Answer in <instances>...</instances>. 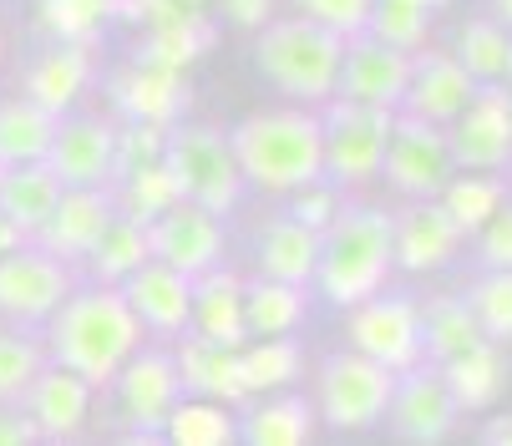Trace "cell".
<instances>
[{
  "mask_svg": "<svg viewBox=\"0 0 512 446\" xmlns=\"http://www.w3.org/2000/svg\"><path fill=\"white\" fill-rule=\"evenodd\" d=\"M239 365L249 396H274L305 370V350L295 345V335H249L239 345Z\"/></svg>",
  "mask_w": 512,
  "mask_h": 446,
  "instance_id": "836d02e7",
  "label": "cell"
},
{
  "mask_svg": "<svg viewBox=\"0 0 512 446\" xmlns=\"http://www.w3.org/2000/svg\"><path fill=\"white\" fill-rule=\"evenodd\" d=\"M213 46V21H208V6H193L173 21H158V26H142L137 31V46H132V61H148V66H163V71H193V61Z\"/></svg>",
  "mask_w": 512,
  "mask_h": 446,
  "instance_id": "484cf974",
  "label": "cell"
},
{
  "mask_svg": "<svg viewBox=\"0 0 512 446\" xmlns=\"http://www.w3.org/2000/svg\"><path fill=\"white\" fill-rule=\"evenodd\" d=\"M482 441H487V446H512V416H492V421L482 426Z\"/></svg>",
  "mask_w": 512,
  "mask_h": 446,
  "instance_id": "816d5d0a",
  "label": "cell"
},
{
  "mask_svg": "<svg viewBox=\"0 0 512 446\" xmlns=\"http://www.w3.org/2000/svg\"><path fill=\"white\" fill-rule=\"evenodd\" d=\"M340 208H345V198H340V183H330V178H315V183L289 193V218H300L305 229H315V234L330 229Z\"/></svg>",
  "mask_w": 512,
  "mask_h": 446,
  "instance_id": "f6af8a7d",
  "label": "cell"
},
{
  "mask_svg": "<svg viewBox=\"0 0 512 446\" xmlns=\"http://www.w3.org/2000/svg\"><path fill=\"white\" fill-rule=\"evenodd\" d=\"M92 396H97L92 381H82L77 370L46 360L41 376L31 381V391L21 396V406H26V416H31L41 441H71V436H82L87 421H92Z\"/></svg>",
  "mask_w": 512,
  "mask_h": 446,
  "instance_id": "ac0fdd59",
  "label": "cell"
},
{
  "mask_svg": "<svg viewBox=\"0 0 512 446\" xmlns=\"http://www.w3.org/2000/svg\"><path fill=\"white\" fill-rule=\"evenodd\" d=\"M26 239H31V234L21 229V223H16V218H11L6 208H0V254H11V249H21Z\"/></svg>",
  "mask_w": 512,
  "mask_h": 446,
  "instance_id": "f907efd6",
  "label": "cell"
},
{
  "mask_svg": "<svg viewBox=\"0 0 512 446\" xmlns=\"http://www.w3.org/2000/svg\"><path fill=\"white\" fill-rule=\"evenodd\" d=\"M46 365V345L21 335V330H0V401H21L31 381Z\"/></svg>",
  "mask_w": 512,
  "mask_h": 446,
  "instance_id": "b9f144b4",
  "label": "cell"
},
{
  "mask_svg": "<svg viewBox=\"0 0 512 446\" xmlns=\"http://www.w3.org/2000/svg\"><path fill=\"white\" fill-rule=\"evenodd\" d=\"M462 229L452 223V213L436 198H411V208H401L391 218V244H396V269L406 274H436L442 264L457 259L462 249Z\"/></svg>",
  "mask_w": 512,
  "mask_h": 446,
  "instance_id": "ffe728a7",
  "label": "cell"
},
{
  "mask_svg": "<svg viewBox=\"0 0 512 446\" xmlns=\"http://www.w3.org/2000/svg\"><path fill=\"white\" fill-rule=\"evenodd\" d=\"M477 87H482V82L472 77V71H467L452 51H426V46H421V51L411 56V82H406L401 112L447 127V122L472 102Z\"/></svg>",
  "mask_w": 512,
  "mask_h": 446,
  "instance_id": "7402d4cb",
  "label": "cell"
},
{
  "mask_svg": "<svg viewBox=\"0 0 512 446\" xmlns=\"http://www.w3.org/2000/svg\"><path fill=\"white\" fill-rule=\"evenodd\" d=\"M107 107H112V117H127V122L173 127L193 107L188 71H163V66H148V61H127L107 77Z\"/></svg>",
  "mask_w": 512,
  "mask_h": 446,
  "instance_id": "5bb4252c",
  "label": "cell"
},
{
  "mask_svg": "<svg viewBox=\"0 0 512 446\" xmlns=\"http://www.w3.org/2000/svg\"><path fill=\"white\" fill-rule=\"evenodd\" d=\"M365 31H371L376 41L386 46H401V51H421L426 46V31H431V11L421 6V0H376L371 6V21H365Z\"/></svg>",
  "mask_w": 512,
  "mask_h": 446,
  "instance_id": "60d3db41",
  "label": "cell"
},
{
  "mask_svg": "<svg viewBox=\"0 0 512 446\" xmlns=\"http://www.w3.org/2000/svg\"><path fill=\"white\" fill-rule=\"evenodd\" d=\"M61 188H66V183L51 173L46 158H36V163H11L6 173H0V208H6L26 234H36L41 223L51 218Z\"/></svg>",
  "mask_w": 512,
  "mask_h": 446,
  "instance_id": "f546056e",
  "label": "cell"
},
{
  "mask_svg": "<svg viewBox=\"0 0 512 446\" xmlns=\"http://www.w3.org/2000/svg\"><path fill=\"white\" fill-rule=\"evenodd\" d=\"M56 112H46L31 97H11L0 102V163H36L51 153V137H56Z\"/></svg>",
  "mask_w": 512,
  "mask_h": 446,
  "instance_id": "d6a6232c",
  "label": "cell"
},
{
  "mask_svg": "<svg viewBox=\"0 0 512 446\" xmlns=\"http://www.w3.org/2000/svg\"><path fill=\"white\" fill-rule=\"evenodd\" d=\"M305 310H310V284H289V279H269V274L244 284L249 335H295L305 325Z\"/></svg>",
  "mask_w": 512,
  "mask_h": 446,
  "instance_id": "f1b7e54d",
  "label": "cell"
},
{
  "mask_svg": "<svg viewBox=\"0 0 512 446\" xmlns=\"http://www.w3.org/2000/svg\"><path fill=\"white\" fill-rule=\"evenodd\" d=\"M436 203H442V208L452 213V223L472 239L482 223L507 203V188L497 183V173H467V168H457V173L447 178V188L436 193Z\"/></svg>",
  "mask_w": 512,
  "mask_h": 446,
  "instance_id": "74e56055",
  "label": "cell"
},
{
  "mask_svg": "<svg viewBox=\"0 0 512 446\" xmlns=\"http://www.w3.org/2000/svg\"><path fill=\"white\" fill-rule=\"evenodd\" d=\"M163 441H173V446H229V441H239V416L224 401L188 396L168 411Z\"/></svg>",
  "mask_w": 512,
  "mask_h": 446,
  "instance_id": "d590c367",
  "label": "cell"
},
{
  "mask_svg": "<svg viewBox=\"0 0 512 446\" xmlns=\"http://www.w3.org/2000/svg\"><path fill=\"white\" fill-rule=\"evenodd\" d=\"M178 198H183V188H178V178H173V168H168L163 158H158V163H142V168H127L122 178H112V203H117V213H127V218H137V223L163 218Z\"/></svg>",
  "mask_w": 512,
  "mask_h": 446,
  "instance_id": "e575fe53",
  "label": "cell"
},
{
  "mask_svg": "<svg viewBox=\"0 0 512 446\" xmlns=\"http://www.w3.org/2000/svg\"><path fill=\"white\" fill-rule=\"evenodd\" d=\"M148 239H153V259L173 264L188 279L218 269V264H224V249H229L224 213H213V208H203L193 198H178L163 218H153Z\"/></svg>",
  "mask_w": 512,
  "mask_h": 446,
  "instance_id": "4fadbf2b",
  "label": "cell"
},
{
  "mask_svg": "<svg viewBox=\"0 0 512 446\" xmlns=\"http://www.w3.org/2000/svg\"><path fill=\"white\" fill-rule=\"evenodd\" d=\"M142 320L122 300L117 284H92V289H71L46 320V360L77 370L82 381L97 391L112 386V376L127 365V355L142 345Z\"/></svg>",
  "mask_w": 512,
  "mask_h": 446,
  "instance_id": "6da1fadb",
  "label": "cell"
},
{
  "mask_svg": "<svg viewBox=\"0 0 512 446\" xmlns=\"http://www.w3.org/2000/svg\"><path fill=\"white\" fill-rule=\"evenodd\" d=\"M234 158L244 168V183L264 188V193H295L315 178H325V127L320 112L310 107H269V112H249L234 132Z\"/></svg>",
  "mask_w": 512,
  "mask_h": 446,
  "instance_id": "7a4b0ae2",
  "label": "cell"
},
{
  "mask_svg": "<svg viewBox=\"0 0 512 446\" xmlns=\"http://www.w3.org/2000/svg\"><path fill=\"white\" fill-rule=\"evenodd\" d=\"M507 51H512V36L502 21H467L457 31V46L452 56L472 71L477 82H502L507 77Z\"/></svg>",
  "mask_w": 512,
  "mask_h": 446,
  "instance_id": "ab89813d",
  "label": "cell"
},
{
  "mask_svg": "<svg viewBox=\"0 0 512 446\" xmlns=\"http://www.w3.org/2000/svg\"><path fill=\"white\" fill-rule=\"evenodd\" d=\"M31 441H41V436H36L26 406L21 401H0V446H31Z\"/></svg>",
  "mask_w": 512,
  "mask_h": 446,
  "instance_id": "681fc988",
  "label": "cell"
},
{
  "mask_svg": "<svg viewBox=\"0 0 512 446\" xmlns=\"http://www.w3.org/2000/svg\"><path fill=\"white\" fill-rule=\"evenodd\" d=\"M163 163L173 168L183 198L213 208V213H234L239 198H244V168L234 158V142L208 127V122H173L168 132V153Z\"/></svg>",
  "mask_w": 512,
  "mask_h": 446,
  "instance_id": "5b68a950",
  "label": "cell"
},
{
  "mask_svg": "<svg viewBox=\"0 0 512 446\" xmlns=\"http://www.w3.org/2000/svg\"><path fill=\"white\" fill-rule=\"evenodd\" d=\"M340 56H345V36L325 31L310 16H284L259 26L254 41V66L269 77V87L300 107H325L335 97V77H340Z\"/></svg>",
  "mask_w": 512,
  "mask_h": 446,
  "instance_id": "277c9868",
  "label": "cell"
},
{
  "mask_svg": "<svg viewBox=\"0 0 512 446\" xmlns=\"http://www.w3.org/2000/svg\"><path fill=\"white\" fill-rule=\"evenodd\" d=\"M502 82H507V87H512V51H507V77H502Z\"/></svg>",
  "mask_w": 512,
  "mask_h": 446,
  "instance_id": "11a10c76",
  "label": "cell"
},
{
  "mask_svg": "<svg viewBox=\"0 0 512 446\" xmlns=\"http://www.w3.org/2000/svg\"><path fill=\"white\" fill-rule=\"evenodd\" d=\"M112 137V117H61L46 163L66 188H112Z\"/></svg>",
  "mask_w": 512,
  "mask_h": 446,
  "instance_id": "e0dca14e",
  "label": "cell"
},
{
  "mask_svg": "<svg viewBox=\"0 0 512 446\" xmlns=\"http://www.w3.org/2000/svg\"><path fill=\"white\" fill-rule=\"evenodd\" d=\"M452 173H457V163H452V147H447V127L426 122V117H411V112H396L381 178L401 198H436Z\"/></svg>",
  "mask_w": 512,
  "mask_h": 446,
  "instance_id": "9c48e42d",
  "label": "cell"
},
{
  "mask_svg": "<svg viewBox=\"0 0 512 446\" xmlns=\"http://www.w3.org/2000/svg\"><path fill=\"white\" fill-rule=\"evenodd\" d=\"M122 300L132 305V315L142 320L148 335H163V340H178L188 330V305H193V279L178 274L173 264L163 259H148L142 269H132L122 284Z\"/></svg>",
  "mask_w": 512,
  "mask_h": 446,
  "instance_id": "44dd1931",
  "label": "cell"
},
{
  "mask_svg": "<svg viewBox=\"0 0 512 446\" xmlns=\"http://www.w3.org/2000/svg\"><path fill=\"white\" fill-rule=\"evenodd\" d=\"M117 122V137H112V178H122L127 168H142V163H158L168 153V132L173 127H158V122H127V117H112Z\"/></svg>",
  "mask_w": 512,
  "mask_h": 446,
  "instance_id": "ee69618b",
  "label": "cell"
},
{
  "mask_svg": "<svg viewBox=\"0 0 512 446\" xmlns=\"http://www.w3.org/2000/svg\"><path fill=\"white\" fill-rule=\"evenodd\" d=\"M442 381H447V391H452V401L462 411H487L502 396V386H507V360H502L497 340L482 335L462 355L442 360Z\"/></svg>",
  "mask_w": 512,
  "mask_h": 446,
  "instance_id": "83f0119b",
  "label": "cell"
},
{
  "mask_svg": "<svg viewBox=\"0 0 512 446\" xmlns=\"http://www.w3.org/2000/svg\"><path fill=\"white\" fill-rule=\"evenodd\" d=\"M178 381L183 396H203V401H224V406H244L249 386H244V365H239V345H218L203 335H178Z\"/></svg>",
  "mask_w": 512,
  "mask_h": 446,
  "instance_id": "cb8c5ba5",
  "label": "cell"
},
{
  "mask_svg": "<svg viewBox=\"0 0 512 446\" xmlns=\"http://www.w3.org/2000/svg\"><path fill=\"white\" fill-rule=\"evenodd\" d=\"M396 269V244H391V213L371 203H345L335 223L320 234V264H315V289L335 310H350L386 289V274Z\"/></svg>",
  "mask_w": 512,
  "mask_h": 446,
  "instance_id": "3957f363",
  "label": "cell"
},
{
  "mask_svg": "<svg viewBox=\"0 0 512 446\" xmlns=\"http://www.w3.org/2000/svg\"><path fill=\"white\" fill-rule=\"evenodd\" d=\"M148 259H153L148 223H137V218L117 213L107 229H102V239L92 244V254H87L82 264H87V274H92L97 284H122L132 269H142Z\"/></svg>",
  "mask_w": 512,
  "mask_h": 446,
  "instance_id": "1f68e13d",
  "label": "cell"
},
{
  "mask_svg": "<svg viewBox=\"0 0 512 446\" xmlns=\"http://www.w3.org/2000/svg\"><path fill=\"white\" fill-rule=\"evenodd\" d=\"M391 391H396V370H386L381 360L360 350H340L320 365L315 411L330 431H371L386 421Z\"/></svg>",
  "mask_w": 512,
  "mask_h": 446,
  "instance_id": "52a82bcc",
  "label": "cell"
},
{
  "mask_svg": "<svg viewBox=\"0 0 512 446\" xmlns=\"http://www.w3.org/2000/svg\"><path fill=\"white\" fill-rule=\"evenodd\" d=\"M239 441H249V446H305V441H315V406L300 401V396L254 401L239 416Z\"/></svg>",
  "mask_w": 512,
  "mask_h": 446,
  "instance_id": "4dcf8cb0",
  "label": "cell"
},
{
  "mask_svg": "<svg viewBox=\"0 0 512 446\" xmlns=\"http://www.w3.org/2000/svg\"><path fill=\"white\" fill-rule=\"evenodd\" d=\"M421 6H426V11H436V6H447V0H421Z\"/></svg>",
  "mask_w": 512,
  "mask_h": 446,
  "instance_id": "db71d44e",
  "label": "cell"
},
{
  "mask_svg": "<svg viewBox=\"0 0 512 446\" xmlns=\"http://www.w3.org/2000/svg\"><path fill=\"white\" fill-rule=\"evenodd\" d=\"M0 173H6V163H0Z\"/></svg>",
  "mask_w": 512,
  "mask_h": 446,
  "instance_id": "680465c9",
  "label": "cell"
},
{
  "mask_svg": "<svg viewBox=\"0 0 512 446\" xmlns=\"http://www.w3.org/2000/svg\"><path fill=\"white\" fill-rule=\"evenodd\" d=\"M350 350L381 360L386 370H411L426 360V340H421V305L406 294H386L376 289L371 300L350 305Z\"/></svg>",
  "mask_w": 512,
  "mask_h": 446,
  "instance_id": "30bf717a",
  "label": "cell"
},
{
  "mask_svg": "<svg viewBox=\"0 0 512 446\" xmlns=\"http://www.w3.org/2000/svg\"><path fill=\"white\" fill-rule=\"evenodd\" d=\"M188 6H208V0H188Z\"/></svg>",
  "mask_w": 512,
  "mask_h": 446,
  "instance_id": "9f6ffc18",
  "label": "cell"
},
{
  "mask_svg": "<svg viewBox=\"0 0 512 446\" xmlns=\"http://www.w3.org/2000/svg\"><path fill=\"white\" fill-rule=\"evenodd\" d=\"M492 21H502L512 31V0H492Z\"/></svg>",
  "mask_w": 512,
  "mask_h": 446,
  "instance_id": "f5cc1de1",
  "label": "cell"
},
{
  "mask_svg": "<svg viewBox=\"0 0 512 446\" xmlns=\"http://www.w3.org/2000/svg\"><path fill=\"white\" fill-rule=\"evenodd\" d=\"M411 82V51L376 41L371 31L345 36V56H340V77H335V97L350 102H371V107H401Z\"/></svg>",
  "mask_w": 512,
  "mask_h": 446,
  "instance_id": "9a60e30c",
  "label": "cell"
},
{
  "mask_svg": "<svg viewBox=\"0 0 512 446\" xmlns=\"http://www.w3.org/2000/svg\"><path fill=\"white\" fill-rule=\"evenodd\" d=\"M457 416L462 406L452 401L442 370H426V365H411L396 376V391H391V406H386V421L401 441H447L457 431Z\"/></svg>",
  "mask_w": 512,
  "mask_h": 446,
  "instance_id": "2e32d148",
  "label": "cell"
},
{
  "mask_svg": "<svg viewBox=\"0 0 512 446\" xmlns=\"http://www.w3.org/2000/svg\"><path fill=\"white\" fill-rule=\"evenodd\" d=\"M117 218V203H112V188H61L51 218L31 234L46 254L66 259V264H82L92 254V244L102 239V229Z\"/></svg>",
  "mask_w": 512,
  "mask_h": 446,
  "instance_id": "d6986e66",
  "label": "cell"
},
{
  "mask_svg": "<svg viewBox=\"0 0 512 446\" xmlns=\"http://www.w3.org/2000/svg\"><path fill=\"white\" fill-rule=\"evenodd\" d=\"M447 147L452 163L467 173H497L512 158V92L502 82H482L472 102L447 122Z\"/></svg>",
  "mask_w": 512,
  "mask_h": 446,
  "instance_id": "7c38bea8",
  "label": "cell"
},
{
  "mask_svg": "<svg viewBox=\"0 0 512 446\" xmlns=\"http://www.w3.org/2000/svg\"><path fill=\"white\" fill-rule=\"evenodd\" d=\"M371 6L376 0H295V16H310L335 36H360L371 21Z\"/></svg>",
  "mask_w": 512,
  "mask_h": 446,
  "instance_id": "bcb514c9",
  "label": "cell"
},
{
  "mask_svg": "<svg viewBox=\"0 0 512 446\" xmlns=\"http://www.w3.org/2000/svg\"><path fill=\"white\" fill-rule=\"evenodd\" d=\"M97 77V46H82V41H51L31 66H26V82H21V97L41 102L46 112L66 117L87 97Z\"/></svg>",
  "mask_w": 512,
  "mask_h": 446,
  "instance_id": "603a6c76",
  "label": "cell"
},
{
  "mask_svg": "<svg viewBox=\"0 0 512 446\" xmlns=\"http://www.w3.org/2000/svg\"><path fill=\"white\" fill-rule=\"evenodd\" d=\"M472 239H477V254L487 269H512V203H502Z\"/></svg>",
  "mask_w": 512,
  "mask_h": 446,
  "instance_id": "7dc6e473",
  "label": "cell"
},
{
  "mask_svg": "<svg viewBox=\"0 0 512 446\" xmlns=\"http://www.w3.org/2000/svg\"><path fill=\"white\" fill-rule=\"evenodd\" d=\"M188 335L218 340V345H244L249 320H244V279L234 269H208L193 279V305H188Z\"/></svg>",
  "mask_w": 512,
  "mask_h": 446,
  "instance_id": "d4e9b609",
  "label": "cell"
},
{
  "mask_svg": "<svg viewBox=\"0 0 512 446\" xmlns=\"http://www.w3.org/2000/svg\"><path fill=\"white\" fill-rule=\"evenodd\" d=\"M71 289H77L71 284V264L46 254L36 239H26L11 254H0V315L6 320L46 325Z\"/></svg>",
  "mask_w": 512,
  "mask_h": 446,
  "instance_id": "8fae6325",
  "label": "cell"
},
{
  "mask_svg": "<svg viewBox=\"0 0 512 446\" xmlns=\"http://www.w3.org/2000/svg\"><path fill=\"white\" fill-rule=\"evenodd\" d=\"M396 112L401 107H371V102L330 97L325 112H320V127H325V178L340 183V188H360V183L381 178Z\"/></svg>",
  "mask_w": 512,
  "mask_h": 446,
  "instance_id": "8992f818",
  "label": "cell"
},
{
  "mask_svg": "<svg viewBox=\"0 0 512 446\" xmlns=\"http://www.w3.org/2000/svg\"><path fill=\"white\" fill-rule=\"evenodd\" d=\"M117 386V411L127 421V441H163V421L168 411L183 401V381H178V360L168 350H132L127 365L112 376Z\"/></svg>",
  "mask_w": 512,
  "mask_h": 446,
  "instance_id": "ba28073f",
  "label": "cell"
},
{
  "mask_svg": "<svg viewBox=\"0 0 512 446\" xmlns=\"http://www.w3.org/2000/svg\"><path fill=\"white\" fill-rule=\"evenodd\" d=\"M0 56H6V36H0Z\"/></svg>",
  "mask_w": 512,
  "mask_h": 446,
  "instance_id": "6f0895ef",
  "label": "cell"
},
{
  "mask_svg": "<svg viewBox=\"0 0 512 446\" xmlns=\"http://www.w3.org/2000/svg\"><path fill=\"white\" fill-rule=\"evenodd\" d=\"M213 6L234 31H259L274 21V0H213Z\"/></svg>",
  "mask_w": 512,
  "mask_h": 446,
  "instance_id": "c3c4849f",
  "label": "cell"
},
{
  "mask_svg": "<svg viewBox=\"0 0 512 446\" xmlns=\"http://www.w3.org/2000/svg\"><path fill=\"white\" fill-rule=\"evenodd\" d=\"M421 340H426V355L442 365V360H452V355H462L467 345H477L482 340V325H477V315H472V305H467V294L457 300V294H442V300H431L426 310H421Z\"/></svg>",
  "mask_w": 512,
  "mask_h": 446,
  "instance_id": "8d00e7d4",
  "label": "cell"
},
{
  "mask_svg": "<svg viewBox=\"0 0 512 446\" xmlns=\"http://www.w3.org/2000/svg\"><path fill=\"white\" fill-rule=\"evenodd\" d=\"M467 305H472L487 340H497V345L512 340V269H492L487 279H477Z\"/></svg>",
  "mask_w": 512,
  "mask_h": 446,
  "instance_id": "7bdbcfd3",
  "label": "cell"
},
{
  "mask_svg": "<svg viewBox=\"0 0 512 446\" xmlns=\"http://www.w3.org/2000/svg\"><path fill=\"white\" fill-rule=\"evenodd\" d=\"M36 21L51 41L97 46L102 26L117 21V0H36Z\"/></svg>",
  "mask_w": 512,
  "mask_h": 446,
  "instance_id": "f35d334b",
  "label": "cell"
},
{
  "mask_svg": "<svg viewBox=\"0 0 512 446\" xmlns=\"http://www.w3.org/2000/svg\"><path fill=\"white\" fill-rule=\"evenodd\" d=\"M259 274L269 279H289V284H310L315 279V264H320V234L305 229L300 218H274L259 229Z\"/></svg>",
  "mask_w": 512,
  "mask_h": 446,
  "instance_id": "4316f807",
  "label": "cell"
}]
</instances>
